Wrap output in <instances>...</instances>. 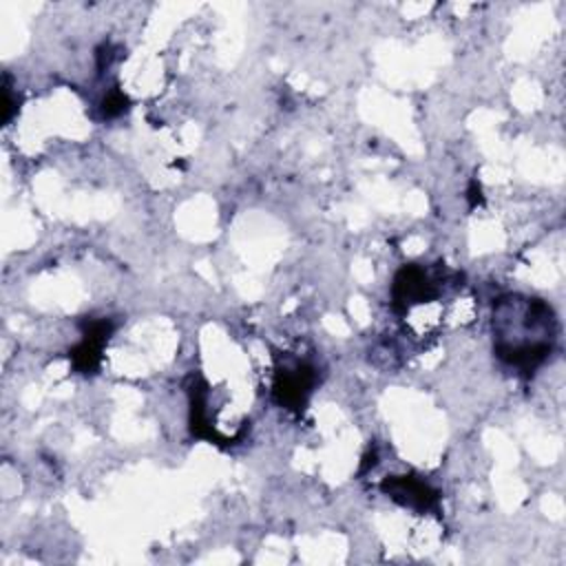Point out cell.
I'll list each match as a JSON object with an SVG mask.
<instances>
[{"label":"cell","mask_w":566,"mask_h":566,"mask_svg":"<svg viewBox=\"0 0 566 566\" xmlns=\"http://www.w3.org/2000/svg\"><path fill=\"white\" fill-rule=\"evenodd\" d=\"M557 325L548 303L509 294L493 305V352L511 369L533 374L555 343Z\"/></svg>","instance_id":"6da1fadb"},{"label":"cell","mask_w":566,"mask_h":566,"mask_svg":"<svg viewBox=\"0 0 566 566\" xmlns=\"http://www.w3.org/2000/svg\"><path fill=\"white\" fill-rule=\"evenodd\" d=\"M318 374L316 367L305 360H287L276 367L272 394L274 400L290 409V411H303L307 407V400L316 387Z\"/></svg>","instance_id":"7a4b0ae2"},{"label":"cell","mask_w":566,"mask_h":566,"mask_svg":"<svg viewBox=\"0 0 566 566\" xmlns=\"http://www.w3.org/2000/svg\"><path fill=\"white\" fill-rule=\"evenodd\" d=\"M440 294L438 276L422 265H402L391 283L394 310L405 314L418 303H429Z\"/></svg>","instance_id":"3957f363"},{"label":"cell","mask_w":566,"mask_h":566,"mask_svg":"<svg viewBox=\"0 0 566 566\" xmlns=\"http://www.w3.org/2000/svg\"><path fill=\"white\" fill-rule=\"evenodd\" d=\"M380 491L398 502L405 509H413L418 513L438 511L440 493L424 480L416 475H391L380 482Z\"/></svg>","instance_id":"277c9868"},{"label":"cell","mask_w":566,"mask_h":566,"mask_svg":"<svg viewBox=\"0 0 566 566\" xmlns=\"http://www.w3.org/2000/svg\"><path fill=\"white\" fill-rule=\"evenodd\" d=\"M111 334H113V323L108 318L84 321L82 338L69 352L73 369L80 374H95V369L102 363V352H104Z\"/></svg>","instance_id":"5b68a950"},{"label":"cell","mask_w":566,"mask_h":566,"mask_svg":"<svg viewBox=\"0 0 566 566\" xmlns=\"http://www.w3.org/2000/svg\"><path fill=\"white\" fill-rule=\"evenodd\" d=\"M126 108H128V97H126V93L119 91L117 86L111 88V91L106 93L104 102H102V113H104V117H117V115H122Z\"/></svg>","instance_id":"8992f818"},{"label":"cell","mask_w":566,"mask_h":566,"mask_svg":"<svg viewBox=\"0 0 566 566\" xmlns=\"http://www.w3.org/2000/svg\"><path fill=\"white\" fill-rule=\"evenodd\" d=\"M482 203V190H480V184L478 181H471L469 186V206L475 208Z\"/></svg>","instance_id":"52a82bcc"}]
</instances>
